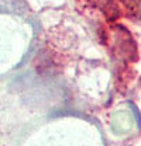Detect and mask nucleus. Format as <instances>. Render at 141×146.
<instances>
[{"label": "nucleus", "mask_w": 141, "mask_h": 146, "mask_svg": "<svg viewBox=\"0 0 141 146\" xmlns=\"http://www.w3.org/2000/svg\"><path fill=\"white\" fill-rule=\"evenodd\" d=\"M93 6H96L97 9L103 10L105 13L109 11H116L114 9V4H113V0H89Z\"/></svg>", "instance_id": "2"}, {"label": "nucleus", "mask_w": 141, "mask_h": 146, "mask_svg": "<svg viewBox=\"0 0 141 146\" xmlns=\"http://www.w3.org/2000/svg\"><path fill=\"white\" fill-rule=\"evenodd\" d=\"M138 13H140V17H141V3H140V9H138Z\"/></svg>", "instance_id": "3"}, {"label": "nucleus", "mask_w": 141, "mask_h": 146, "mask_svg": "<svg viewBox=\"0 0 141 146\" xmlns=\"http://www.w3.org/2000/svg\"><path fill=\"white\" fill-rule=\"evenodd\" d=\"M134 124V118H133V112H127V111H116L111 117V128L116 133L119 135H126L133 129Z\"/></svg>", "instance_id": "1"}]
</instances>
